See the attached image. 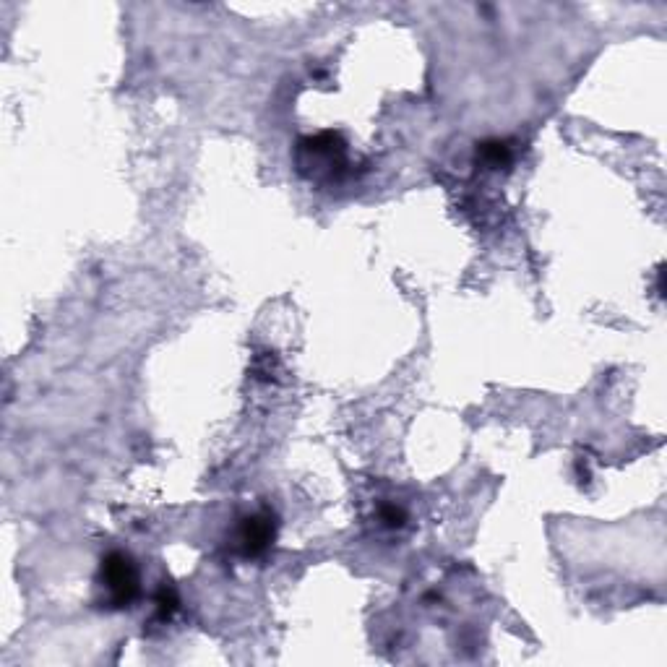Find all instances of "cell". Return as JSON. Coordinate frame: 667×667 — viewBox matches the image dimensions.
Segmentation results:
<instances>
[{
	"mask_svg": "<svg viewBox=\"0 0 667 667\" xmlns=\"http://www.w3.org/2000/svg\"><path fill=\"white\" fill-rule=\"evenodd\" d=\"M100 587L105 589V605L110 608H128L139 595V571L131 555L110 553L102 561Z\"/></svg>",
	"mask_w": 667,
	"mask_h": 667,
	"instance_id": "6da1fadb",
	"label": "cell"
},
{
	"mask_svg": "<svg viewBox=\"0 0 667 667\" xmlns=\"http://www.w3.org/2000/svg\"><path fill=\"white\" fill-rule=\"evenodd\" d=\"M300 152H303V167H313V175L334 172L344 165V144L334 133H324V136L303 141Z\"/></svg>",
	"mask_w": 667,
	"mask_h": 667,
	"instance_id": "7a4b0ae2",
	"label": "cell"
},
{
	"mask_svg": "<svg viewBox=\"0 0 667 667\" xmlns=\"http://www.w3.org/2000/svg\"><path fill=\"white\" fill-rule=\"evenodd\" d=\"M274 540V519L269 514L248 516L238 529V548L243 555H261Z\"/></svg>",
	"mask_w": 667,
	"mask_h": 667,
	"instance_id": "3957f363",
	"label": "cell"
},
{
	"mask_svg": "<svg viewBox=\"0 0 667 667\" xmlns=\"http://www.w3.org/2000/svg\"><path fill=\"white\" fill-rule=\"evenodd\" d=\"M480 159H483L488 167H501L509 165L511 152L509 146L501 144V141H488V144H483V149H480Z\"/></svg>",
	"mask_w": 667,
	"mask_h": 667,
	"instance_id": "277c9868",
	"label": "cell"
},
{
	"mask_svg": "<svg viewBox=\"0 0 667 667\" xmlns=\"http://www.w3.org/2000/svg\"><path fill=\"white\" fill-rule=\"evenodd\" d=\"M384 522L389 524V527H399V524L404 522V514L399 509H394V506H391V509H384Z\"/></svg>",
	"mask_w": 667,
	"mask_h": 667,
	"instance_id": "5b68a950",
	"label": "cell"
}]
</instances>
